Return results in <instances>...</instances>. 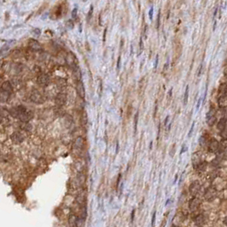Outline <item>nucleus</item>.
Instances as JSON below:
<instances>
[{
    "mask_svg": "<svg viewBox=\"0 0 227 227\" xmlns=\"http://www.w3.org/2000/svg\"><path fill=\"white\" fill-rule=\"evenodd\" d=\"M30 99L32 102L35 103H43L45 102V97L40 91H39L38 90H33L32 91L30 95Z\"/></svg>",
    "mask_w": 227,
    "mask_h": 227,
    "instance_id": "obj_1",
    "label": "nucleus"
},
{
    "mask_svg": "<svg viewBox=\"0 0 227 227\" xmlns=\"http://www.w3.org/2000/svg\"><path fill=\"white\" fill-rule=\"evenodd\" d=\"M10 138L11 141L15 144H19V143H22L24 141V135H23L21 132L20 131H15L14 133H12V135L10 136Z\"/></svg>",
    "mask_w": 227,
    "mask_h": 227,
    "instance_id": "obj_2",
    "label": "nucleus"
},
{
    "mask_svg": "<svg viewBox=\"0 0 227 227\" xmlns=\"http://www.w3.org/2000/svg\"><path fill=\"white\" fill-rule=\"evenodd\" d=\"M37 82L39 85H42V86H46V85H48L50 83L49 75L46 74V73H41V74H39L37 78Z\"/></svg>",
    "mask_w": 227,
    "mask_h": 227,
    "instance_id": "obj_3",
    "label": "nucleus"
},
{
    "mask_svg": "<svg viewBox=\"0 0 227 227\" xmlns=\"http://www.w3.org/2000/svg\"><path fill=\"white\" fill-rule=\"evenodd\" d=\"M220 149V143L215 138H212L208 143V151L211 153H216Z\"/></svg>",
    "mask_w": 227,
    "mask_h": 227,
    "instance_id": "obj_4",
    "label": "nucleus"
},
{
    "mask_svg": "<svg viewBox=\"0 0 227 227\" xmlns=\"http://www.w3.org/2000/svg\"><path fill=\"white\" fill-rule=\"evenodd\" d=\"M192 164L193 167L195 169L198 168L200 165L201 164V155L200 152H195L192 156Z\"/></svg>",
    "mask_w": 227,
    "mask_h": 227,
    "instance_id": "obj_5",
    "label": "nucleus"
},
{
    "mask_svg": "<svg viewBox=\"0 0 227 227\" xmlns=\"http://www.w3.org/2000/svg\"><path fill=\"white\" fill-rule=\"evenodd\" d=\"M28 46H29V48H30L31 50H32V51H39L42 50L41 45H40L37 40L32 39H31L29 40V42H28Z\"/></svg>",
    "mask_w": 227,
    "mask_h": 227,
    "instance_id": "obj_6",
    "label": "nucleus"
},
{
    "mask_svg": "<svg viewBox=\"0 0 227 227\" xmlns=\"http://www.w3.org/2000/svg\"><path fill=\"white\" fill-rule=\"evenodd\" d=\"M66 102H67V97H66V95L64 93H60L56 96V104L57 106L62 107V106H63L64 104H65Z\"/></svg>",
    "mask_w": 227,
    "mask_h": 227,
    "instance_id": "obj_7",
    "label": "nucleus"
},
{
    "mask_svg": "<svg viewBox=\"0 0 227 227\" xmlns=\"http://www.w3.org/2000/svg\"><path fill=\"white\" fill-rule=\"evenodd\" d=\"M200 188H201V185H200L199 182L198 181H195L193 182L190 186V192L192 195H195L200 190Z\"/></svg>",
    "mask_w": 227,
    "mask_h": 227,
    "instance_id": "obj_8",
    "label": "nucleus"
},
{
    "mask_svg": "<svg viewBox=\"0 0 227 227\" xmlns=\"http://www.w3.org/2000/svg\"><path fill=\"white\" fill-rule=\"evenodd\" d=\"M76 90L79 94V96L81 98H84L85 96V91H84V86L83 84V82L81 80H79L77 83V86H76Z\"/></svg>",
    "mask_w": 227,
    "mask_h": 227,
    "instance_id": "obj_9",
    "label": "nucleus"
},
{
    "mask_svg": "<svg viewBox=\"0 0 227 227\" xmlns=\"http://www.w3.org/2000/svg\"><path fill=\"white\" fill-rule=\"evenodd\" d=\"M66 60H67V62H68L73 68H74L75 67H77V62H76L77 60H76V57H75L73 53H69V54L68 55V56H67V59H66Z\"/></svg>",
    "mask_w": 227,
    "mask_h": 227,
    "instance_id": "obj_10",
    "label": "nucleus"
},
{
    "mask_svg": "<svg viewBox=\"0 0 227 227\" xmlns=\"http://www.w3.org/2000/svg\"><path fill=\"white\" fill-rule=\"evenodd\" d=\"M199 201L195 198V197H193L191 200L189 202V208L191 211H195L198 208H199Z\"/></svg>",
    "mask_w": 227,
    "mask_h": 227,
    "instance_id": "obj_11",
    "label": "nucleus"
},
{
    "mask_svg": "<svg viewBox=\"0 0 227 227\" xmlns=\"http://www.w3.org/2000/svg\"><path fill=\"white\" fill-rule=\"evenodd\" d=\"M84 146V138L82 137H78L74 141V149H75L80 150Z\"/></svg>",
    "mask_w": 227,
    "mask_h": 227,
    "instance_id": "obj_12",
    "label": "nucleus"
},
{
    "mask_svg": "<svg viewBox=\"0 0 227 227\" xmlns=\"http://www.w3.org/2000/svg\"><path fill=\"white\" fill-rule=\"evenodd\" d=\"M219 106H220L221 109H226L227 106V97L225 96H220L218 100Z\"/></svg>",
    "mask_w": 227,
    "mask_h": 227,
    "instance_id": "obj_13",
    "label": "nucleus"
},
{
    "mask_svg": "<svg viewBox=\"0 0 227 227\" xmlns=\"http://www.w3.org/2000/svg\"><path fill=\"white\" fill-rule=\"evenodd\" d=\"M9 95H10L9 92H7L3 90L0 91V103H5V102H7L9 97Z\"/></svg>",
    "mask_w": 227,
    "mask_h": 227,
    "instance_id": "obj_14",
    "label": "nucleus"
},
{
    "mask_svg": "<svg viewBox=\"0 0 227 227\" xmlns=\"http://www.w3.org/2000/svg\"><path fill=\"white\" fill-rule=\"evenodd\" d=\"M1 90L9 92V93H10V92L12 91V90H13V87H12L11 83L9 82V81H4V82L3 83V84H2Z\"/></svg>",
    "mask_w": 227,
    "mask_h": 227,
    "instance_id": "obj_15",
    "label": "nucleus"
},
{
    "mask_svg": "<svg viewBox=\"0 0 227 227\" xmlns=\"http://www.w3.org/2000/svg\"><path fill=\"white\" fill-rule=\"evenodd\" d=\"M217 128L221 131L226 129V119L225 118L220 119V121H219L218 124H217Z\"/></svg>",
    "mask_w": 227,
    "mask_h": 227,
    "instance_id": "obj_16",
    "label": "nucleus"
},
{
    "mask_svg": "<svg viewBox=\"0 0 227 227\" xmlns=\"http://www.w3.org/2000/svg\"><path fill=\"white\" fill-rule=\"evenodd\" d=\"M205 197H206V199L208 200H211L212 198H214V189H212V188H209V189H208L206 191V193H205Z\"/></svg>",
    "mask_w": 227,
    "mask_h": 227,
    "instance_id": "obj_17",
    "label": "nucleus"
},
{
    "mask_svg": "<svg viewBox=\"0 0 227 227\" xmlns=\"http://www.w3.org/2000/svg\"><path fill=\"white\" fill-rule=\"evenodd\" d=\"M219 91H220V96H225V95H226V91H227L226 83L221 84V85L220 86V89H219Z\"/></svg>",
    "mask_w": 227,
    "mask_h": 227,
    "instance_id": "obj_18",
    "label": "nucleus"
},
{
    "mask_svg": "<svg viewBox=\"0 0 227 227\" xmlns=\"http://www.w3.org/2000/svg\"><path fill=\"white\" fill-rule=\"evenodd\" d=\"M204 222H205V218L203 215H199L195 218V224H196L197 225H199V226H201Z\"/></svg>",
    "mask_w": 227,
    "mask_h": 227,
    "instance_id": "obj_19",
    "label": "nucleus"
},
{
    "mask_svg": "<svg viewBox=\"0 0 227 227\" xmlns=\"http://www.w3.org/2000/svg\"><path fill=\"white\" fill-rule=\"evenodd\" d=\"M188 98H189V85L186 86L185 92H184V105H186L188 103Z\"/></svg>",
    "mask_w": 227,
    "mask_h": 227,
    "instance_id": "obj_20",
    "label": "nucleus"
},
{
    "mask_svg": "<svg viewBox=\"0 0 227 227\" xmlns=\"http://www.w3.org/2000/svg\"><path fill=\"white\" fill-rule=\"evenodd\" d=\"M215 122H216V116H213L211 117V118L207 119V124L209 126H213Z\"/></svg>",
    "mask_w": 227,
    "mask_h": 227,
    "instance_id": "obj_21",
    "label": "nucleus"
},
{
    "mask_svg": "<svg viewBox=\"0 0 227 227\" xmlns=\"http://www.w3.org/2000/svg\"><path fill=\"white\" fill-rule=\"evenodd\" d=\"M137 120H138V113H136L135 117H134V132L136 133L137 126Z\"/></svg>",
    "mask_w": 227,
    "mask_h": 227,
    "instance_id": "obj_22",
    "label": "nucleus"
},
{
    "mask_svg": "<svg viewBox=\"0 0 227 227\" xmlns=\"http://www.w3.org/2000/svg\"><path fill=\"white\" fill-rule=\"evenodd\" d=\"M21 128L24 130H26V131H30L31 128H32V126H30V124H28V123H23V125L21 126Z\"/></svg>",
    "mask_w": 227,
    "mask_h": 227,
    "instance_id": "obj_23",
    "label": "nucleus"
},
{
    "mask_svg": "<svg viewBox=\"0 0 227 227\" xmlns=\"http://www.w3.org/2000/svg\"><path fill=\"white\" fill-rule=\"evenodd\" d=\"M206 143H207V139H206V137H205L204 136H201V137H200V139H199V143H200V145H201V146H203V145H204Z\"/></svg>",
    "mask_w": 227,
    "mask_h": 227,
    "instance_id": "obj_24",
    "label": "nucleus"
},
{
    "mask_svg": "<svg viewBox=\"0 0 227 227\" xmlns=\"http://www.w3.org/2000/svg\"><path fill=\"white\" fill-rule=\"evenodd\" d=\"M195 122L194 121L193 123H192V125H191V127H190V131H189V133H188V136H189V137H191V134H192V132H193V130H194V127H195Z\"/></svg>",
    "mask_w": 227,
    "mask_h": 227,
    "instance_id": "obj_25",
    "label": "nucleus"
},
{
    "mask_svg": "<svg viewBox=\"0 0 227 227\" xmlns=\"http://www.w3.org/2000/svg\"><path fill=\"white\" fill-rule=\"evenodd\" d=\"M76 15H77V8H74L73 9V11H72V17L73 19H75L76 18Z\"/></svg>",
    "mask_w": 227,
    "mask_h": 227,
    "instance_id": "obj_26",
    "label": "nucleus"
},
{
    "mask_svg": "<svg viewBox=\"0 0 227 227\" xmlns=\"http://www.w3.org/2000/svg\"><path fill=\"white\" fill-rule=\"evenodd\" d=\"M153 12H154V8L151 7V8H150V9H149V19H150V20H152Z\"/></svg>",
    "mask_w": 227,
    "mask_h": 227,
    "instance_id": "obj_27",
    "label": "nucleus"
},
{
    "mask_svg": "<svg viewBox=\"0 0 227 227\" xmlns=\"http://www.w3.org/2000/svg\"><path fill=\"white\" fill-rule=\"evenodd\" d=\"M92 11H93V7H91V9H90V11H89V13H88V16H87V19H88V21L91 19V15H92Z\"/></svg>",
    "mask_w": 227,
    "mask_h": 227,
    "instance_id": "obj_28",
    "label": "nucleus"
},
{
    "mask_svg": "<svg viewBox=\"0 0 227 227\" xmlns=\"http://www.w3.org/2000/svg\"><path fill=\"white\" fill-rule=\"evenodd\" d=\"M33 32H34V35L35 36H39L40 35V30L39 29V28H36V29H34L33 30Z\"/></svg>",
    "mask_w": 227,
    "mask_h": 227,
    "instance_id": "obj_29",
    "label": "nucleus"
},
{
    "mask_svg": "<svg viewBox=\"0 0 227 227\" xmlns=\"http://www.w3.org/2000/svg\"><path fill=\"white\" fill-rule=\"evenodd\" d=\"M187 149H188V148L186 147V145L185 144H184L182 146V150L180 151V154H183L184 152H185V151H187Z\"/></svg>",
    "mask_w": 227,
    "mask_h": 227,
    "instance_id": "obj_30",
    "label": "nucleus"
},
{
    "mask_svg": "<svg viewBox=\"0 0 227 227\" xmlns=\"http://www.w3.org/2000/svg\"><path fill=\"white\" fill-rule=\"evenodd\" d=\"M156 213H154V214H153V218H152V222H151L152 227H154V225H155V221H156Z\"/></svg>",
    "mask_w": 227,
    "mask_h": 227,
    "instance_id": "obj_31",
    "label": "nucleus"
},
{
    "mask_svg": "<svg viewBox=\"0 0 227 227\" xmlns=\"http://www.w3.org/2000/svg\"><path fill=\"white\" fill-rule=\"evenodd\" d=\"M158 59H159V56L158 55H156V63H155V69H156L157 68V65H158Z\"/></svg>",
    "mask_w": 227,
    "mask_h": 227,
    "instance_id": "obj_32",
    "label": "nucleus"
},
{
    "mask_svg": "<svg viewBox=\"0 0 227 227\" xmlns=\"http://www.w3.org/2000/svg\"><path fill=\"white\" fill-rule=\"evenodd\" d=\"M120 56H119V58H118V62H117V69L118 70H120Z\"/></svg>",
    "mask_w": 227,
    "mask_h": 227,
    "instance_id": "obj_33",
    "label": "nucleus"
},
{
    "mask_svg": "<svg viewBox=\"0 0 227 227\" xmlns=\"http://www.w3.org/2000/svg\"><path fill=\"white\" fill-rule=\"evenodd\" d=\"M160 16H161V12L159 10V14H158V17H157V28L160 26Z\"/></svg>",
    "mask_w": 227,
    "mask_h": 227,
    "instance_id": "obj_34",
    "label": "nucleus"
},
{
    "mask_svg": "<svg viewBox=\"0 0 227 227\" xmlns=\"http://www.w3.org/2000/svg\"><path fill=\"white\" fill-rule=\"evenodd\" d=\"M201 98H199V100H198V103H197L196 109H199V107H200V104H201Z\"/></svg>",
    "mask_w": 227,
    "mask_h": 227,
    "instance_id": "obj_35",
    "label": "nucleus"
},
{
    "mask_svg": "<svg viewBox=\"0 0 227 227\" xmlns=\"http://www.w3.org/2000/svg\"><path fill=\"white\" fill-rule=\"evenodd\" d=\"M143 40L141 39V40H140V49H141V51H143Z\"/></svg>",
    "mask_w": 227,
    "mask_h": 227,
    "instance_id": "obj_36",
    "label": "nucleus"
},
{
    "mask_svg": "<svg viewBox=\"0 0 227 227\" xmlns=\"http://www.w3.org/2000/svg\"><path fill=\"white\" fill-rule=\"evenodd\" d=\"M168 120H169V116H167V118L165 119V126H167V123H168Z\"/></svg>",
    "mask_w": 227,
    "mask_h": 227,
    "instance_id": "obj_37",
    "label": "nucleus"
},
{
    "mask_svg": "<svg viewBox=\"0 0 227 227\" xmlns=\"http://www.w3.org/2000/svg\"><path fill=\"white\" fill-rule=\"evenodd\" d=\"M134 213H135V211H132V214H131V220H133L134 219Z\"/></svg>",
    "mask_w": 227,
    "mask_h": 227,
    "instance_id": "obj_38",
    "label": "nucleus"
},
{
    "mask_svg": "<svg viewBox=\"0 0 227 227\" xmlns=\"http://www.w3.org/2000/svg\"><path fill=\"white\" fill-rule=\"evenodd\" d=\"M118 150H119V144L117 143V145H116V154L118 153Z\"/></svg>",
    "mask_w": 227,
    "mask_h": 227,
    "instance_id": "obj_39",
    "label": "nucleus"
},
{
    "mask_svg": "<svg viewBox=\"0 0 227 227\" xmlns=\"http://www.w3.org/2000/svg\"><path fill=\"white\" fill-rule=\"evenodd\" d=\"M199 227H202V226H199Z\"/></svg>",
    "mask_w": 227,
    "mask_h": 227,
    "instance_id": "obj_40",
    "label": "nucleus"
}]
</instances>
